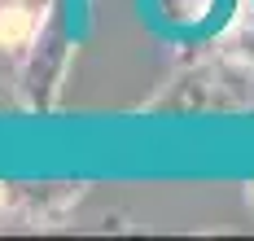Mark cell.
Segmentation results:
<instances>
[{
	"mask_svg": "<svg viewBox=\"0 0 254 241\" xmlns=\"http://www.w3.org/2000/svg\"><path fill=\"white\" fill-rule=\"evenodd\" d=\"M35 27V18L26 13V9H0V44L4 49H13V44H22L26 35Z\"/></svg>",
	"mask_w": 254,
	"mask_h": 241,
	"instance_id": "6da1fadb",
	"label": "cell"
}]
</instances>
